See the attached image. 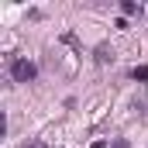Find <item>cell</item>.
<instances>
[{
    "label": "cell",
    "instance_id": "obj_5",
    "mask_svg": "<svg viewBox=\"0 0 148 148\" xmlns=\"http://www.w3.org/2000/svg\"><path fill=\"white\" fill-rule=\"evenodd\" d=\"M24 148H48V145H45V141H28Z\"/></svg>",
    "mask_w": 148,
    "mask_h": 148
},
{
    "label": "cell",
    "instance_id": "obj_3",
    "mask_svg": "<svg viewBox=\"0 0 148 148\" xmlns=\"http://www.w3.org/2000/svg\"><path fill=\"white\" fill-rule=\"evenodd\" d=\"M121 14H124V17H138V14H141V3H134V0H121Z\"/></svg>",
    "mask_w": 148,
    "mask_h": 148
},
{
    "label": "cell",
    "instance_id": "obj_6",
    "mask_svg": "<svg viewBox=\"0 0 148 148\" xmlns=\"http://www.w3.org/2000/svg\"><path fill=\"white\" fill-rule=\"evenodd\" d=\"M110 148H127V141H124V138H117V141H114Z\"/></svg>",
    "mask_w": 148,
    "mask_h": 148
},
{
    "label": "cell",
    "instance_id": "obj_4",
    "mask_svg": "<svg viewBox=\"0 0 148 148\" xmlns=\"http://www.w3.org/2000/svg\"><path fill=\"white\" fill-rule=\"evenodd\" d=\"M131 79L134 83H148V66H134L131 69Z\"/></svg>",
    "mask_w": 148,
    "mask_h": 148
},
{
    "label": "cell",
    "instance_id": "obj_2",
    "mask_svg": "<svg viewBox=\"0 0 148 148\" xmlns=\"http://www.w3.org/2000/svg\"><path fill=\"white\" fill-rule=\"evenodd\" d=\"M114 59H117L114 45H97V48H93V62H97V66H110Z\"/></svg>",
    "mask_w": 148,
    "mask_h": 148
},
{
    "label": "cell",
    "instance_id": "obj_7",
    "mask_svg": "<svg viewBox=\"0 0 148 148\" xmlns=\"http://www.w3.org/2000/svg\"><path fill=\"white\" fill-rule=\"evenodd\" d=\"M90 148H107V141H93V145H90Z\"/></svg>",
    "mask_w": 148,
    "mask_h": 148
},
{
    "label": "cell",
    "instance_id": "obj_1",
    "mask_svg": "<svg viewBox=\"0 0 148 148\" xmlns=\"http://www.w3.org/2000/svg\"><path fill=\"white\" fill-rule=\"evenodd\" d=\"M10 79L14 83H35L38 79V66L31 59H10Z\"/></svg>",
    "mask_w": 148,
    "mask_h": 148
}]
</instances>
